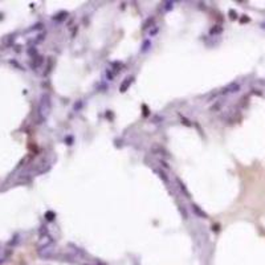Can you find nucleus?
I'll return each mask as SVG.
<instances>
[{
    "label": "nucleus",
    "instance_id": "nucleus-2",
    "mask_svg": "<svg viewBox=\"0 0 265 265\" xmlns=\"http://www.w3.org/2000/svg\"><path fill=\"white\" fill-rule=\"evenodd\" d=\"M133 80H134L133 77H127V78H125V80H123V82L121 84V86H119V90H121V92H126V89H127V87L131 85Z\"/></svg>",
    "mask_w": 265,
    "mask_h": 265
},
{
    "label": "nucleus",
    "instance_id": "nucleus-6",
    "mask_svg": "<svg viewBox=\"0 0 265 265\" xmlns=\"http://www.w3.org/2000/svg\"><path fill=\"white\" fill-rule=\"evenodd\" d=\"M165 10L166 11H169V10H171V8H172V3H171V1H169V3H165Z\"/></svg>",
    "mask_w": 265,
    "mask_h": 265
},
{
    "label": "nucleus",
    "instance_id": "nucleus-5",
    "mask_svg": "<svg viewBox=\"0 0 265 265\" xmlns=\"http://www.w3.org/2000/svg\"><path fill=\"white\" fill-rule=\"evenodd\" d=\"M154 23V17H149V19L146 20V21L143 23V29H146V28H149V25H151Z\"/></svg>",
    "mask_w": 265,
    "mask_h": 265
},
{
    "label": "nucleus",
    "instance_id": "nucleus-4",
    "mask_svg": "<svg viewBox=\"0 0 265 265\" xmlns=\"http://www.w3.org/2000/svg\"><path fill=\"white\" fill-rule=\"evenodd\" d=\"M176 182H178V183H179V187H180V190H182V191H184V193H186V195H187V198L190 196V193H188V191H187V188H186V186H184V184L182 183V182L179 180V179H176Z\"/></svg>",
    "mask_w": 265,
    "mask_h": 265
},
{
    "label": "nucleus",
    "instance_id": "nucleus-8",
    "mask_svg": "<svg viewBox=\"0 0 265 265\" xmlns=\"http://www.w3.org/2000/svg\"><path fill=\"white\" fill-rule=\"evenodd\" d=\"M222 32V28H212L211 29V33H220Z\"/></svg>",
    "mask_w": 265,
    "mask_h": 265
},
{
    "label": "nucleus",
    "instance_id": "nucleus-3",
    "mask_svg": "<svg viewBox=\"0 0 265 265\" xmlns=\"http://www.w3.org/2000/svg\"><path fill=\"white\" fill-rule=\"evenodd\" d=\"M192 211H195V212L198 213V215L202 216V218H207V213H206V212H203L202 209H200L199 207L196 206V204H192Z\"/></svg>",
    "mask_w": 265,
    "mask_h": 265
},
{
    "label": "nucleus",
    "instance_id": "nucleus-7",
    "mask_svg": "<svg viewBox=\"0 0 265 265\" xmlns=\"http://www.w3.org/2000/svg\"><path fill=\"white\" fill-rule=\"evenodd\" d=\"M149 45H150L149 41H145V44H143V49H142V52H146V50L149 49Z\"/></svg>",
    "mask_w": 265,
    "mask_h": 265
},
{
    "label": "nucleus",
    "instance_id": "nucleus-1",
    "mask_svg": "<svg viewBox=\"0 0 265 265\" xmlns=\"http://www.w3.org/2000/svg\"><path fill=\"white\" fill-rule=\"evenodd\" d=\"M240 89V85L237 84V82H231L229 85H227V86L223 89L222 92H220V94H229V93H236L237 90Z\"/></svg>",
    "mask_w": 265,
    "mask_h": 265
},
{
    "label": "nucleus",
    "instance_id": "nucleus-9",
    "mask_svg": "<svg viewBox=\"0 0 265 265\" xmlns=\"http://www.w3.org/2000/svg\"><path fill=\"white\" fill-rule=\"evenodd\" d=\"M156 32H158V28H156V27H155V28H154L153 31H150V36H154V34H155Z\"/></svg>",
    "mask_w": 265,
    "mask_h": 265
}]
</instances>
